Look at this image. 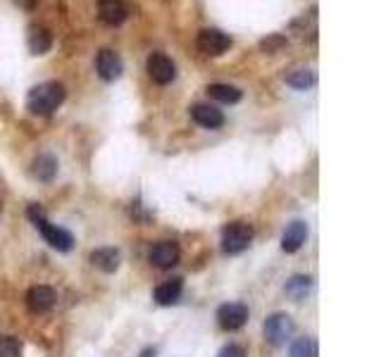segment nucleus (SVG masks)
<instances>
[{
    "instance_id": "1",
    "label": "nucleus",
    "mask_w": 381,
    "mask_h": 357,
    "mask_svg": "<svg viewBox=\"0 0 381 357\" xmlns=\"http://www.w3.org/2000/svg\"><path fill=\"white\" fill-rule=\"evenodd\" d=\"M67 98V91L60 81H45V84L33 86L29 95H26V110L31 114H53L55 110L63 105Z\"/></svg>"
},
{
    "instance_id": "2",
    "label": "nucleus",
    "mask_w": 381,
    "mask_h": 357,
    "mask_svg": "<svg viewBox=\"0 0 381 357\" xmlns=\"http://www.w3.org/2000/svg\"><path fill=\"white\" fill-rule=\"evenodd\" d=\"M253 241V226L246 222H231L222 229V250L227 255H238Z\"/></svg>"
},
{
    "instance_id": "3",
    "label": "nucleus",
    "mask_w": 381,
    "mask_h": 357,
    "mask_svg": "<svg viewBox=\"0 0 381 357\" xmlns=\"http://www.w3.org/2000/svg\"><path fill=\"white\" fill-rule=\"evenodd\" d=\"M294 331H296V324L286 312L269 314L267 321H264V339H267L272 346H284V343L294 336Z\"/></svg>"
},
{
    "instance_id": "4",
    "label": "nucleus",
    "mask_w": 381,
    "mask_h": 357,
    "mask_svg": "<svg viewBox=\"0 0 381 357\" xmlns=\"http://www.w3.org/2000/svg\"><path fill=\"white\" fill-rule=\"evenodd\" d=\"M231 36L229 33H224L222 29H203L198 33V41H195V46H198V50L203 55H208V58H220L231 48Z\"/></svg>"
},
{
    "instance_id": "5",
    "label": "nucleus",
    "mask_w": 381,
    "mask_h": 357,
    "mask_svg": "<svg viewBox=\"0 0 381 357\" xmlns=\"http://www.w3.org/2000/svg\"><path fill=\"white\" fill-rule=\"evenodd\" d=\"M148 77H151L155 84L167 86L176 79V65L172 63V58H167L165 53H153L146 63Z\"/></svg>"
},
{
    "instance_id": "6",
    "label": "nucleus",
    "mask_w": 381,
    "mask_h": 357,
    "mask_svg": "<svg viewBox=\"0 0 381 357\" xmlns=\"http://www.w3.org/2000/svg\"><path fill=\"white\" fill-rule=\"evenodd\" d=\"M36 229L41 231V236L45 238V243H50V248H55L60 252H67V250H72V245H74V236L70 231H65L63 226H58V224H50L48 219H38L36 222Z\"/></svg>"
},
{
    "instance_id": "7",
    "label": "nucleus",
    "mask_w": 381,
    "mask_h": 357,
    "mask_svg": "<svg viewBox=\"0 0 381 357\" xmlns=\"http://www.w3.org/2000/svg\"><path fill=\"white\" fill-rule=\"evenodd\" d=\"M95 70H98V77L103 81H117L124 72V63H122L119 53L110 50V48H103L95 58Z\"/></svg>"
},
{
    "instance_id": "8",
    "label": "nucleus",
    "mask_w": 381,
    "mask_h": 357,
    "mask_svg": "<svg viewBox=\"0 0 381 357\" xmlns=\"http://www.w3.org/2000/svg\"><path fill=\"white\" fill-rule=\"evenodd\" d=\"M217 321L224 331H236L248 321V305L243 303H227L217 310Z\"/></svg>"
},
{
    "instance_id": "9",
    "label": "nucleus",
    "mask_w": 381,
    "mask_h": 357,
    "mask_svg": "<svg viewBox=\"0 0 381 357\" xmlns=\"http://www.w3.org/2000/svg\"><path fill=\"white\" fill-rule=\"evenodd\" d=\"M98 17L107 26H119L129 19V5L127 0H100L98 3Z\"/></svg>"
},
{
    "instance_id": "10",
    "label": "nucleus",
    "mask_w": 381,
    "mask_h": 357,
    "mask_svg": "<svg viewBox=\"0 0 381 357\" xmlns=\"http://www.w3.org/2000/svg\"><path fill=\"white\" fill-rule=\"evenodd\" d=\"M55 300H58V295L50 286H33L29 288V293H26V307L36 314L48 312L55 305Z\"/></svg>"
},
{
    "instance_id": "11",
    "label": "nucleus",
    "mask_w": 381,
    "mask_h": 357,
    "mask_svg": "<svg viewBox=\"0 0 381 357\" xmlns=\"http://www.w3.org/2000/svg\"><path fill=\"white\" fill-rule=\"evenodd\" d=\"M179 257H181V250L174 241H160V243H155L153 250H151V262L155 267H160V270H169V267H174L176 262H179Z\"/></svg>"
},
{
    "instance_id": "12",
    "label": "nucleus",
    "mask_w": 381,
    "mask_h": 357,
    "mask_svg": "<svg viewBox=\"0 0 381 357\" xmlns=\"http://www.w3.org/2000/svg\"><path fill=\"white\" fill-rule=\"evenodd\" d=\"M190 117H193L195 124L205 129H220L224 124V112L215 105H208V102H198V105L190 107Z\"/></svg>"
},
{
    "instance_id": "13",
    "label": "nucleus",
    "mask_w": 381,
    "mask_h": 357,
    "mask_svg": "<svg viewBox=\"0 0 381 357\" xmlns=\"http://www.w3.org/2000/svg\"><path fill=\"white\" fill-rule=\"evenodd\" d=\"M26 46L33 55H45L53 48V33L43 24H31L26 29Z\"/></svg>"
},
{
    "instance_id": "14",
    "label": "nucleus",
    "mask_w": 381,
    "mask_h": 357,
    "mask_svg": "<svg viewBox=\"0 0 381 357\" xmlns=\"http://www.w3.org/2000/svg\"><path fill=\"white\" fill-rule=\"evenodd\" d=\"M305 238H308V224L305 222H294L286 226L284 238H281V248L286 252H296L303 248Z\"/></svg>"
},
{
    "instance_id": "15",
    "label": "nucleus",
    "mask_w": 381,
    "mask_h": 357,
    "mask_svg": "<svg viewBox=\"0 0 381 357\" xmlns=\"http://www.w3.org/2000/svg\"><path fill=\"white\" fill-rule=\"evenodd\" d=\"M91 262H93V267H98L100 272L112 274L119 270L122 255L117 248H98L91 252Z\"/></svg>"
},
{
    "instance_id": "16",
    "label": "nucleus",
    "mask_w": 381,
    "mask_h": 357,
    "mask_svg": "<svg viewBox=\"0 0 381 357\" xmlns=\"http://www.w3.org/2000/svg\"><path fill=\"white\" fill-rule=\"evenodd\" d=\"M31 174L38 178V181H53L58 174V160L50 153H41L31 164Z\"/></svg>"
},
{
    "instance_id": "17",
    "label": "nucleus",
    "mask_w": 381,
    "mask_h": 357,
    "mask_svg": "<svg viewBox=\"0 0 381 357\" xmlns=\"http://www.w3.org/2000/svg\"><path fill=\"white\" fill-rule=\"evenodd\" d=\"M205 91L210 98L217 102H224V105H236V102L243 98V93L238 91L236 86H229V84H210Z\"/></svg>"
},
{
    "instance_id": "18",
    "label": "nucleus",
    "mask_w": 381,
    "mask_h": 357,
    "mask_svg": "<svg viewBox=\"0 0 381 357\" xmlns=\"http://www.w3.org/2000/svg\"><path fill=\"white\" fill-rule=\"evenodd\" d=\"M181 288H183V281L179 277L169 279V281H165V284H160L158 288H155V300H158L160 305H172L179 300Z\"/></svg>"
},
{
    "instance_id": "19",
    "label": "nucleus",
    "mask_w": 381,
    "mask_h": 357,
    "mask_svg": "<svg viewBox=\"0 0 381 357\" xmlns=\"http://www.w3.org/2000/svg\"><path fill=\"white\" fill-rule=\"evenodd\" d=\"M286 84L305 91V88L317 84V74L312 70H305V67H298V70H291L289 74H286Z\"/></svg>"
},
{
    "instance_id": "20",
    "label": "nucleus",
    "mask_w": 381,
    "mask_h": 357,
    "mask_svg": "<svg viewBox=\"0 0 381 357\" xmlns=\"http://www.w3.org/2000/svg\"><path fill=\"white\" fill-rule=\"evenodd\" d=\"M310 286H312L310 277H294L289 284H286V293H289L294 300H301V298H305V293L310 291Z\"/></svg>"
},
{
    "instance_id": "21",
    "label": "nucleus",
    "mask_w": 381,
    "mask_h": 357,
    "mask_svg": "<svg viewBox=\"0 0 381 357\" xmlns=\"http://www.w3.org/2000/svg\"><path fill=\"white\" fill-rule=\"evenodd\" d=\"M291 357H317L315 339H298L291 346Z\"/></svg>"
},
{
    "instance_id": "22",
    "label": "nucleus",
    "mask_w": 381,
    "mask_h": 357,
    "mask_svg": "<svg viewBox=\"0 0 381 357\" xmlns=\"http://www.w3.org/2000/svg\"><path fill=\"white\" fill-rule=\"evenodd\" d=\"M286 43H289V41H286V36H281V33H269L267 38L260 41V50L267 55H277L284 50Z\"/></svg>"
},
{
    "instance_id": "23",
    "label": "nucleus",
    "mask_w": 381,
    "mask_h": 357,
    "mask_svg": "<svg viewBox=\"0 0 381 357\" xmlns=\"http://www.w3.org/2000/svg\"><path fill=\"white\" fill-rule=\"evenodd\" d=\"M0 357H22V343L15 336L0 339Z\"/></svg>"
},
{
    "instance_id": "24",
    "label": "nucleus",
    "mask_w": 381,
    "mask_h": 357,
    "mask_svg": "<svg viewBox=\"0 0 381 357\" xmlns=\"http://www.w3.org/2000/svg\"><path fill=\"white\" fill-rule=\"evenodd\" d=\"M217 357H246V350H243L241 346H227L220 350V355Z\"/></svg>"
},
{
    "instance_id": "25",
    "label": "nucleus",
    "mask_w": 381,
    "mask_h": 357,
    "mask_svg": "<svg viewBox=\"0 0 381 357\" xmlns=\"http://www.w3.org/2000/svg\"><path fill=\"white\" fill-rule=\"evenodd\" d=\"M15 5H19L22 10H33L38 5V0H15Z\"/></svg>"
},
{
    "instance_id": "26",
    "label": "nucleus",
    "mask_w": 381,
    "mask_h": 357,
    "mask_svg": "<svg viewBox=\"0 0 381 357\" xmlns=\"http://www.w3.org/2000/svg\"><path fill=\"white\" fill-rule=\"evenodd\" d=\"M141 357H155V350H143Z\"/></svg>"
},
{
    "instance_id": "27",
    "label": "nucleus",
    "mask_w": 381,
    "mask_h": 357,
    "mask_svg": "<svg viewBox=\"0 0 381 357\" xmlns=\"http://www.w3.org/2000/svg\"><path fill=\"white\" fill-rule=\"evenodd\" d=\"M0 212H3V203H0Z\"/></svg>"
}]
</instances>
